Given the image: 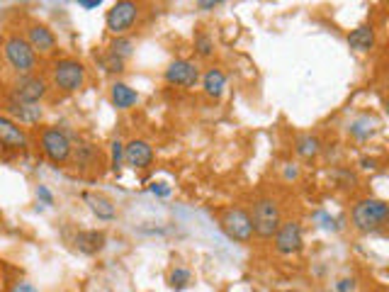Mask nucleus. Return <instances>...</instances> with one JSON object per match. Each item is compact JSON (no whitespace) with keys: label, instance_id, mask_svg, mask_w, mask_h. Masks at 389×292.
<instances>
[{"label":"nucleus","instance_id":"obj_33","mask_svg":"<svg viewBox=\"0 0 389 292\" xmlns=\"http://www.w3.org/2000/svg\"><path fill=\"white\" fill-rule=\"evenodd\" d=\"M151 192H153V195H158V197H168V195H171V188H168L166 183H153Z\"/></svg>","mask_w":389,"mask_h":292},{"label":"nucleus","instance_id":"obj_2","mask_svg":"<svg viewBox=\"0 0 389 292\" xmlns=\"http://www.w3.org/2000/svg\"><path fill=\"white\" fill-rule=\"evenodd\" d=\"M251 214V222H253V236L258 239H273L275 231L280 229L282 224V212H280V205L277 200L273 197H261V200L253 202V212Z\"/></svg>","mask_w":389,"mask_h":292},{"label":"nucleus","instance_id":"obj_27","mask_svg":"<svg viewBox=\"0 0 389 292\" xmlns=\"http://www.w3.org/2000/svg\"><path fill=\"white\" fill-rule=\"evenodd\" d=\"M100 64H102V69H105L107 74H122V71H124V62H122V59L112 57L109 52H107V57L100 59Z\"/></svg>","mask_w":389,"mask_h":292},{"label":"nucleus","instance_id":"obj_24","mask_svg":"<svg viewBox=\"0 0 389 292\" xmlns=\"http://www.w3.org/2000/svg\"><path fill=\"white\" fill-rule=\"evenodd\" d=\"M131 49H134V42H131L129 37H117V40L109 44V54L122 59V62H127V59L131 57Z\"/></svg>","mask_w":389,"mask_h":292},{"label":"nucleus","instance_id":"obj_12","mask_svg":"<svg viewBox=\"0 0 389 292\" xmlns=\"http://www.w3.org/2000/svg\"><path fill=\"white\" fill-rule=\"evenodd\" d=\"M0 146L13 148V151H22L30 146V136L22 127L10 119L8 115H0Z\"/></svg>","mask_w":389,"mask_h":292},{"label":"nucleus","instance_id":"obj_23","mask_svg":"<svg viewBox=\"0 0 389 292\" xmlns=\"http://www.w3.org/2000/svg\"><path fill=\"white\" fill-rule=\"evenodd\" d=\"M190 283H193V273L183 266L173 268L171 275H168V285H171V290H185V288H190Z\"/></svg>","mask_w":389,"mask_h":292},{"label":"nucleus","instance_id":"obj_36","mask_svg":"<svg viewBox=\"0 0 389 292\" xmlns=\"http://www.w3.org/2000/svg\"><path fill=\"white\" fill-rule=\"evenodd\" d=\"M280 292H299V290H280Z\"/></svg>","mask_w":389,"mask_h":292},{"label":"nucleus","instance_id":"obj_26","mask_svg":"<svg viewBox=\"0 0 389 292\" xmlns=\"http://www.w3.org/2000/svg\"><path fill=\"white\" fill-rule=\"evenodd\" d=\"M122 163H124V144L114 139L112 144H109V168H112L114 173H119Z\"/></svg>","mask_w":389,"mask_h":292},{"label":"nucleus","instance_id":"obj_17","mask_svg":"<svg viewBox=\"0 0 389 292\" xmlns=\"http://www.w3.org/2000/svg\"><path fill=\"white\" fill-rule=\"evenodd\" d=\"M109 100L117 110H131L136 103H139V95H136L134 88H129L122 81H114L112 88H109Z\"/></svg>","mask_w":389,"mask_h":292},{"label":"nucleus","instance_id":"obj_11","mask_svg":"<svg viewBox=\"0 0 389 292\" xmlns=\"http://www.w3.org/2000/svg\"><path fill=\"white\" fill-rule=\"evenodd\" d=\"M5 112H8L10 119L22 122V124H37L44 115L40 103H25V100H18L15 95H8V100H5Z\"/></svg>","mask_w":389,"mask_h":292},{"label":"nucleus","instance_id":"obj_21","mask_svg":"<svg viewBox=\"0 0 389 292\" xmlns=\"http://www.w3.org/2000/svg\"><path fill=\"white\" fill-rule=\"evenodd\" d=\"M294 151H297L299 158L311 161V158H316L321 153V139L314 134H299L297 139H294Z\"/></svg>","mask_w":389,"mask_h":292},{"label":"nucleus","instance_id":"obj_3","mask_svg":"<svg viewBox=\"0 0 389 292\" xmlns=\"http://www.w3.org/2000/svg\"><path fill=\"white\" fill-rule=\"evenodd\" d=\"M3 54H5V62L10 64V69H13L18 76L35 74L37 64H40L35 49H32L30 42L20 35H10L8 40L3 42Z\"/></svg>","mask_w":389,"mask_h":292},{"label":"nucleus","instance_id":"obj_31","mask_svg":"<svg viewBox=\"0 0 389 292\" xmlns=\"http://www.w3.org/2000/svg\"><path fill=\"white\" fill-rule=\"evenodd\" d=\"M224 0H197V8L202 10V13H210V10H215V8H219Z\"/></svg>","mask_w":389,"mask_h":292},{"label":"nucleus","instance_id":"obj_9","mask_svg":"<svg viewBox=\"0 0 389 292\" xmlns=\"http://www.w3.org/2000/svg\"><path fill=\"white\" fill-rule=\"evenodd\" d=\"M49 93V83L37 74H25L18 76V81L13 83V95L18 100L25 103H42Z\"/></svg>","mask_w":389,"mask_h":292},{"label":"nucleus","instance_id":"obj_6","mask_svg":"<svg viewBox=\"0 0 389 292\" xmlns=\"http://www.w3.org/2000/svg\"><path fill=\"white\" fill-rule=\"evenodd\" d=\"M222 231L237 244H249L253 239V222H251V214L244 207H232L222 214L219 219Z\"/></svg>","mask_w":389,"mask_h":292},{"label":"nucleus","instance_id":"obj_14","mask_svg":"<svg viewBox=\"0 0 389 292\" xmlns=\"http://www.w3.org/2000/svg\"><path fill=\"white\" fill-rule=\"evenodd\" d=\"M124 163L134 170H144L153 163V146L144 139H131L124 144Z\"/></svg>","mask_w":389,"mask_h":292},{"label":"nucleus","instance_id":"obj_20","mask_svg":"<svg viewBox=\"0 0 389 292\" xmlns=\"http://www.w3.org/2000/svg\"><path fill=\"white\" fill-rule=\"evenodd\" d=\"M71 158H73L76 168L83 173V170H90L97 161H100V151H97V146H92V144H78V146H73Z\"/></svg>","mask_w":389,"mask_h":292},{"label":"nucleus","instance_id":"obj_16","mask_svg":"<svg viewBox=\"0 0 389 292\" xmlns=\"http://www.w3.org/2000/svg\"><path fill=\"white\" fill-rule=\"evenodd\" d=\"M83 202L90 207V212L95 214L97 219H102V222H112V219L117 217V207L112 205L109 197L100 195V192H83Z\"/></svg>","mask_w":389,"mask_h":292},{"label":"nucleus","instance_id":"obj_19","mask_svg":"<svg viewBox=\"0 0 389 292\" xmlns=\"http://www.w3.org/2000/svg\"><path fill=\"white\" fill-rule=\"evenodd\" d=\"M202 88H205V95L207 98H222L224 88H227V76H224L222 69H207L205 76H202Z\"/></svg>","mask_w":389,"mask_h":292},{"label":"nucleus","instance_id":"obj_5","mask_svg":"<svg viewBox=\"0 0 389 292\" xmlns=\"http://www.w3.org/2000/svg\"><path fill=\"white\" fill-rule=\"evenodd\" d=\"M42 151L44 156L49 158L56 166H64V163L71 161V153H73V144H71L68 134L59 127H47L42 132Z\"/></svg>","mask_w":389,"mask_h":292},{"label":"nucleus","instance_id":"obj_22","mask_svg":"<svg viewBox=\"0 0 389 292\" xmlns=\"http://www.w3.org/2000/svg\"><path fill=\"white\" fill-rule=\"evenodd\" d=\"M375 122H372L370 117H360V119H355L353 124H350V136H355L358 141H365V139H370L372 134H375V127H372Z\"/></svg>","mask_w":389,"mask_h":292},{"label":"nucleus","instance_id":"obj_25","mask_svg":"<svg viewBox=\"0 0 389 292\" xmlns=\"http://www.w3.org/2000/svg\"><path fill=\"white\" fill-rule=\"evenodd\" d=\"M195 52H197V57L210 59L212 54H215V42H212V37L200 32V35L195 37Z\"/></svg>","mask_w":389,"mask_h":292},{"label":"nucleus","instance_id":"obj_18","mask_svg":"<svg viewBox=\"0 0 389 292\" xmlns=\"http://www.w3.org/2000/svg\"><path fill=\"white\" fill-rule=\"evenodd\" d=\"M348 44H350V49H355V52H360V54L370 52V49L375 47V27L368 25V22H365V25H358L348 35Z\"/></svg>","mask_w":389,"mask_h":292},{"label":"nucleus","instance_id":"obj_1","mask_svg":"<svg viewBox=\"0 0 389 292\" xmlns=\"http://www.w3.org/2000/svg\"><path fill=\"white\" fill-rule=\"evenodd\" d=\"M389 219V205L385 200H377V197H365L358 200L350 209V222L358 231L363 234H375L387 224Z\"/></svg>","mask_w":389,"mask_h":292},{"label":"nucleus","instance_id":"obj_29","mask_svg":"<svg viewBox=\"0 0 389 292\" xmlns=\"http://www.w3.org/2000/svg\"><path fill=\"white\" fill-rule=\"evenodd\" d=\"M8 292H40V290H37L35 285L30 283V280H18V283L10 285Z\"/></svg>","mask_w":389,"mask_h":292},{"label":"nucleus","instance_id":"obj_15","mask_svg":"<svg viewBox=\"0 0 389 292\" xmlns=\"http://www.w3.org/2000/svg\"><path fill=\"white\" fill-rule=\"evenodd\" d=\"M105 244H107V236H105V231H100V229L78 231V234L73 236V246L80 253H85V256H95V253H100L102 249H105Z\"/></svg>","mask_w":389,"mask_h":292},{"label":"nucleus","instance_id":"obj_13","mask_svg":"<svg viewBox=\"0 0 389 292\" xmlns=\"http://www.w3.org/2000/svg\"><path fill=\"white\" fill-rule=\"evenodd\" d=\"M27 42H30V47L40 57H49V54L56 52V37H54V32L47 25H40V22H32L27 27Z\"/></svg>","mask_w":389,"mask_h":292},{"label":"nucleus","instance_id":"obj_32","mask_svg":"<svg viewBox=\"0 0 389 292\" xmlns=\"http://www.w3.org/2000/svg\"><path fill=\"white\" fill-rule=\"evenodd\" d=\"M37 197H40L44 205H54V195L49 192L47 185H40V188H37Z\"/></svg>","mask_w":389,"mask_h":292},{"label":"nucleus","instance_id":"obj_10","mask_svg":"<svg viewBox=\"0 0 389 292\" xmlns=\"http://www.w3.org/2000/svg\"><path fill=\"white\" fill-rule=\"evenodd\" d=\"M163 78H166L168 86H175V88H195L197 81H200V69H197L195 62L178 59V62L168 64Z\"/></svg>","mask_w":389,"mask_h":292},{"label":"nucleus","instance_id":"obj_30","mask_svg":"<svg viewBox=\"0 0 389 292\" xmlns=\"http://www.w3.org/2000/svg\"><path fill=\"white\" fill-rule=\"evenodd\" d=\"M355 290V278H343L333 285V292H353Z\"/></svg>","mask_w":389,"mask_h":292},{"label":"nucleus","instance_id":"obj_35","mask_svg":"<svg viewBox=\"0 0 389 292\" xmlns=\"http://www.w3.org/2000/svg\"><path fill=\"white\" fill-rule=\"evenodd\" d=\"M360 163H363V168H375V158H363V161H360Z\"/></svg>","mask_w":389,"mask_h":292},{"label":"nucleus","instance_id":"obj_8","mask_svg":"<svg viewBox=\"0 0 389 292\" xmlns=\"http://www.w3.org/2000/svg\"><path fill=\"white\" fill-rule=\"evenodd\" d=\"M136 18H139V5H136V0H117V5L107 13L105 25L112 35L122 37L124 32L131 30Z\"/></svg>","mask_w":389,"mask_h":292},{"label":"nucleus","instance_id":"obj_28","mask_svg":"<svg viewBox=\"0 0 389 292\" xmlns=\"http://www.w3.org/2000/svg\"><path fill=\"white\" fill-rule=\"evenodd\" d=\"M314 219H316V222H321L319 227H324V229H338L336 219H333L331 214H326V212H316Z\"/></svg>","mask_w":389,"mask_h":292},{"label":"nucleus","instance_id":"obj_7","mask_svg":"<svg viewBox=\"0 0 389 292\" xmlns=\"http://www.w3.org/2000/svg\"><path fill=\"white\" fill-rule=\"evenodd\" d=\"M273 244H275V251L280 256H294L304 249V234H302V224L299 222H282L280 229L273 236Z\"/></svg>","mask_w":389,"mask_h":292},{"label":"nucleus","instance_id":"obj_37","mask_svg":"<svg viewBox=\"0 0 389 292\" xmlns=\"http://www.w3.org/2000/svg\"><path fill=\"white\" fill-rule=\"evenodd\" d=\"M0 231H3V227H0Z\"/></svg>","mask_w":389,"mask_h":292},{"label":"nucleus","instance_id":"obj_34","mask_svg":"<svg viewBox=\"0 0 389 292\" xmlns=\"http://www.w3.org/2000/svg\"><path fill=\"white\" fill-rule=\"evenodd\" d=\"M76 3H78L83 10H95V8H100L105 0H76Z\"/></svg>","mask_w":389,"mask_h":292},{"label":"nucleus","instance_id":"obj_4","mask_svg":"<svg viewBox=\"0 0 389 292\" xmlns=\"http://www.w3.org/2000/svg\"><path fill=\"white\" fill-rule=\"evenodd\" d=\"M52 83L61 93H76L85 83V66L78 59H59L52 66Z\"/></svg>","mask_w":389,"mask_h":292}]
</instances>
